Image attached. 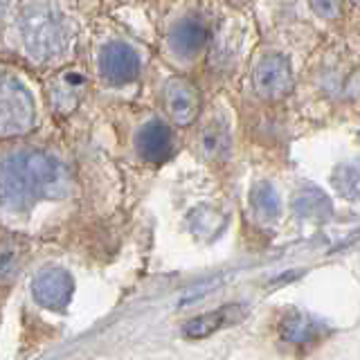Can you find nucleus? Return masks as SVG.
Listing matches in <instances>:
<instances>
[{
	"instance_id": "7ed1b4c3",
	"label": "nucleus",
	"mask_w": 360,
	"mask_h": 360,
	"mask_svg": "<svg viewBox=\"0 0 360 360\" xmlns=\"http://www.w3.org/2000/svg\"><path fill=\"white\" fill-rule=\"evenodd\" d=\"M39 120L37 99L22 79L0 68V138L30 133Z\"/></svg>"
},
{
	"instance_id": "1a4fd4ad",
	"label": "nucleus",
	"mask_w": 360,
	"mask_h": 360,
	"mask_svg": "<svg viewBox=\"0 0 360 360\" xmlns=\"http://www.w3.org/2000/svg\"><path fill=\"white\" fill-rule=\"evenodd\" d=\"M135 149H138L144 162L160 165L172 153V131L160 120L146 122L135 135Z\"/></svg>"
},
{
	"instance_id": "9d476101",
	"label": "nucleus",
	"mask_w": 360,
	"mask_h": 360,
	"mask_svg": "<svg viewBox=\"0 0 360 360\" xmlns=\"http://www.w3.org/2000/svg\"><path fill=\"white\" fill-rule=\"evenodd\" d=\"M290 205H292V212H295L302 221H309L315 225L326 223L333 214V205L329 196L315 185H302L295 194H292Z\"/></svg>"
},
{
	"instance_id": "a211bd4d",
	"label": "nucleus",
	"mask_w": 360,
	"mask_h": 360,
	"mask_svg": "<svg viewBox=\"0 0 360 360\" xmlns=\"http://www.w3.org/2000/svg\"><path fill=\"white\" fill-rule=\"evenodd\" d=\"M22 262H25V250L16 241L0 243V284H9L20 273Z\"/></svg>"
},
{
	"instance_id": "f3484780",
	"label": "nucleus",
	"mask_w": 360,
	"mask_h": 360,
	"mask_svg": "<svg viewBox=\"0 0 360 360\" xmlns=\"http://www.w3.org/2000/svg\"><path fill=\"white\" fill-rule=\"evenodd\" d=\"M322 333V326L311 320L304 313H290L288 318L281 322V335L288 342H313L318 340Z\"/></svg>"
},
{
	"instance_id": "20e7f679",
	"label": "nucleus",
	"mask_w": 360,
	"mask_h": 360,
	"mask_svg": "<svg viewBox=\"0 0 360 360\" xmlns=\"http://www.w3.org/2000/svg\"><path fill=\"white\" fill-rule=\"evenodd\" d=\"M252 86L255 93L268 101H279L288 97L292 86H295V79H292V68L286 56L281 54L264 56L255 68Z\"/></svg>"
},
{
	"instance_id": "2eb2a0df",
	"label": "nucleus",
	"mask_w": 360,
	"mask_h": 360,
	"mask_svg": "<svg viewBox=\"0 0 360 360\" xmlns=\"http://www.w3.org/2000/svg\"><path fill=\"white\" fill-rule=\"evenodd\" d=\"M225 223H228L225 214L217 207H212V205H200L189 214L191 232H194L196 236H200V239H207V241L217 239V236L223 232Z\"/></svg>"
},
{
	"instance_id": "4468645a",
	"label": "nucleus",
	"mask_w": 360,
	"mask_h": 360,
	"mask_svg": "<svg viewBox=\"0 0 360 360\" xmlns=\"http://www.w3.org/2000/svg\"><path fill=\"white\" fill-rule=\"evenodd\" d=\"M200 146H202V153H205L210 160H225L232 149V135H230L228 124L221 117L212 120L200 135Z\"/></svg>"
},
{
	"instance_id": "6ab92c4d",
	"label": "nucleus",
	"mask_w": 360,
	"mask_h": 360,
	"mask_svg": "<svg viewBox=\"0 0 360 360\" xmlns=\"http://www.w3.org/2000/svg\"><path fill=\"white\" fill-rule=\"evenodd\" d=\"M347 0H311V9L315 11V16H320L324 20H335L345 14Z\"/></svg>"
},
{
	"instance_id": "39448f33",
	"label": "nucleus",
	"mask_w": 360,
	"mask_h": 360,
	"mask_svg": "<svg viewBox=\"0 0 360 360\" xmlns=\"http://www.w3.org/2000/svg\"><path fill=\"white\" fill-rule=\"evenodd\" d=\"M99 75L110 86H124L140 75V56L129 43L108 41L99 50Z\"/></svg>"
},
{
	"instance_id": "f03ea898",
	"label": "nucleus",
	"mask_w": 360,
	"mask_h": 360,
	"mask_svg": "<svg viewBox=\"0 0 360 360\" xmlns=\"http://www.w3.org/2000/svg\"><path fill=\"white\" fill-rule=\"evenodd\" d=\"M11 30L18 52L34 65L61 63L75 43V20L59 0H22Z\"/></svg>"
},
{
	"instance_id": "f257e3e1",
	"label": "nucleus",
	"mask_w": 360,
	"mask_h": 360,
	"mask_svg": "<svg viewBox=\"0 0 360 360\" xmlns=\"http://www.w3.org/2000/svg\"><path fill=\"white\" fill-rule=\"evenodd\" d=\"M70 189V172L50 151L18 146L0 153V212L7 217H25L41 202L65 198Z\"/></svg>"
},
{
	"instance_id": "0eeeda50",
	"label": "nucleus",
	"mask_w": 360,
	"mask_h": 360,
	"mask_svg": "<svg viewBox=\"0 0 360 360\" xmlns=\"http://www.w3.org/2000/svg\"><path fill=\"white\" fill-rule=\"evenodd\" d=\"M32 297L45 311H63L72 300L75 281L70 273L63 268H43L41 273L32 279Z\"/></svg>"
},
{
	"instance_id": "9b49d317",
	"label": "nucleus",
	"mask_w": 360,
	"mask_h": 360,
	"mask_svg": "<svg viewBox=\"0 0 360 360\" xmlns=\"http://www.w3.org/2000/svg\"><path fill=\"white\" fill-rule=\"evenodd\" d=\"M207 43V27L198 18H183L169 32V48L183 59H194Z\"/></svg>"
},
{
	"instance_id": "dca6fc26",
	"label": "nucleus",
	"mask_w": 360,
	"mask_h": 360,
	"mask_svg": "<svg viewBox=\"0 0 360 360\" xmlns=\"http://www.w3.org/2000/svg\"><path fill=\"white\" fill-rule=\"evenodd\" d=\"M333 189L347 200H360V160L335 165L331 172Z\"/></svg>"
},
{
	"instance_id": "6e6552de",
	"label": "nucleus",
	"mask_w": 360,
	"mask_h": 360,
	"mask_svg": "<svg viewBox=\"0 0 360 360\" xmlns=\"http://www.w3.org/2000/svg\"><path fill=\"white\" fill-rule=\"evenodd\" d=\"M86 93V77L79 70H61L48 84V101L54 112H72Z\"/></svg>"
},
{
	"instance_id": "423d86ee",
	"label": "nucleus",
	"mask_w": 360,
	"mask_h": 360,
	"mask_svg": "<svg viewBox=\"0 0 360 360\" xmlns=\"http://www.w3.org/2000/svg\"><path fill=\"white\" fill-rule=\"evenodd\" d=\"M162 99H165L167 115L172 117L176 127H189L200 115L202 108L200 90L196 88V84H191L185 77L169 79L162 90Z\"/></svg>"
},
{
	"instance_id": "ddd939ff",
	"label": "nucleus",
	"mask_w": 360,
	"mask_h": 360,
	"mask_svg": "<svg viewBox=\"0 0 360 360\" xmlns=\"http://www.w3.org/2000/svg\"><path fill=\"white\" fill-rule=\"evenodd\" d=\"M250 207L252 214L257 217L259 223H266V225H273L277 223L279 214H281V202L275 187L262 180V183H255L250 189Z\"/></svg>"
},
{
	"instance_id": "aec40b11",
	"label": "nucleus",
	"mask_w": 360,
	"mask_h": 360,
	"mask_svg": "<svg viewBox=\"0 0 360 360\" xmlns=\"http://www.w3.org/2000/svg\"><path fill=\"white\" fill-rule=\"evenodd\" d=\"M9 7H11V0H0V22L5 20V16H7Z\"/></svg>"
},
{
	"instance_id": "f8f14e48",
	"label": "nucleus",
	"mask_w": 360,
	"mask_h": 360,
	"mask_svg": "<svg viewBox=\"0 0 360 360\" xmlns=\"http://www.w3.org/2000/svg\"><path fill=\"white\" fill-rule=\"evenodd\" d=\"M241 307H223L219 311H212V313H205V315H198V318L189 320L185 324V338H191V340H200V338H207L212 335L214 331L223 329V326H228L232 322H236L241 318Z\"/></svg>"
}]
</instances>
